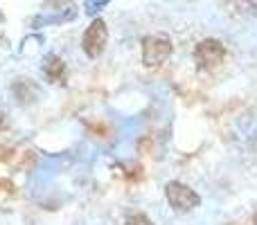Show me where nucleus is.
Segmentation results:
<instances>
[{"label":"nucleus","instance_id":"f257e3e1","mask_svg":"<svg viewBox=\"0 0 257 225\" xmlns=\"http://www.w3.org/2000/svg\"><path fill=\"white\" fill-rule=\"evenodd\" d=\"M174 52L172 41L165 34H149L142 39V63L147 68H154L165 63Z\"/></svg>","mask_w":257,"mask_h":225},{"label":"nucleus","instance_id":"f03ea898","mask_svg":"<svg viewBox=\"0 0 257 225\" xmlns=\"http://www.w3.org/2000/svg\"><path fill=\"white\" fill-rule=\"evenodd\" d=\"M165 196H167V203L172 205V209H176V212H192L201 205V196L187 185L176 180L165 185Z\"/></svg>","mask_w":257,"mask_h":225},{"label":"nucleus","instance_id":"7ed1b4c3","mask_svg":"<svg viewBox=\"0 0 257 225\" xmlns=\"http://www.w3.org/2000/svg\"><path fill=\"white\" fill-rule=\"evenodd\" d=\"M108 43V27L104 23V18H95L88 27H86L84 36H81V50L86 52V57L97 59L99 54L106 50Z\"/></svg>","mask_w":257,"mask_h":225},{"label":"nucleus","instance_id":"20e7f679","mask_svg":"<svg viewBox=\"0 0 257 225\" xmlns=\"http://www.w3.org/2000/svg\"><path fill=\"white\" fill-rule=\"evenodd\" d=\"M226 59V45L217 39H205L194 48V61L199 70H212Z\"/></svg>","mask_w":257,"mask_h":225},{"label":"nucleus","instance_id":"39448f33","mask_svg":"<svg viewBox=\"0 0 257 225\" xmlns=\"http://www.w3.org/2000/svg\"><path fill=\"white\" fill-rule=\"evenodd\" d=\"M43 75L48 77L50 81H63V75H66V63L57 57V54H48L43 59Z\"/></svg>","mask_w":257,"mask_h":225},{"label":"nucleus","instance_id":"423d86ee","mask_svg":"<svg viewBox=\"0 0 257 225\" xmlns=\"http://www.w3.org/2000/svg\"><path fill=\"white\" fill-rule=\"evenodd\" d=\"M14 93H16L18 102L27 104V102H34L36 95H39V90H36V86H34V84H30L27 79H18V81H16V86H14Z\"/></svg>","mask_w":257,"mask_h":225},{"label":"nucleus","instance_id":"0eeeda50","mask_svg":"<svg viewBox=\"0 0 257 225\" xmlns=\"http://www.w3.org/2000/svg\"><path fill=\"white\" fill-rule=\"evenodd\" d=\"M108 3H111V0H86V3H84V12L93 16V14H97L99 9H102L104 5H108Z\"/></svg>","mask_w":257,"mask_h":225},{"label":"nucleus","instance_id":"6e6552de","mask_svg":"<svg viewBox=\"0 0 257 225\" xmlns=\"http://www.w3.org/2000/svg\"><path fill=\"white\" fill-rule=\"evenodd\" d=\"M124 225H154V223H151L145 214H128Z\"/></svg>","mask_w":257,"mask_h":225},{"label":"nucleus","instance_id":"1a4fd4ad","mask_svg":"<svg viewBox=\"0 0 257 225\" xmlns=\"http://www.w3.org/2000/svg\"><path fill=\"white\" fill-rule=\"evenodd\" d=\"M253 225H257V212L253 214Z\"/></svg>","mask_w":257,"mask_h":225}]
</instances>
